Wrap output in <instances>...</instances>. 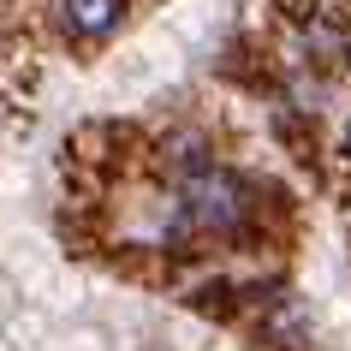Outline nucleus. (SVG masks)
I'll return each instance as SVG.
<instances>
[{"label":"nucleus","instance_id":"f03ea898","mask_svg":"<svg viewBox=\"0 0 351 351\" xmlns=\"http://www.w3.org/2000/svg\"><path fill=\"white\" fill-rule=\"evenodd\" d=\"M125 19V0H60V24L72 30V36L95 42V36H113Z\"/></svg>","mask_w":351,"mask_h":351},{"label":"nucleus","instance_id":"f257e3e1","mask_svg":"<svg viewBox=\"0 0 351 351\" xmlns=\"http://www.w3.org/2000/svg\"><path fill=\"white\" fill-rule=\"evenodd\" d=\"M244 221H250V191L226 167L197 161L179 179V226L185 232H239Z\"/></svg>","mask_w":351,"mask_h":351},{"label":"nucleus","instance_id":"7ed1b4c3","mask_svg":"<svg viewBox=\"0 0 351 351\" xmlns=\"http://www.w3.org/2000/svg\"><path fill=\"white\" fill-rule=\"evenodd\" d=\"M346 155H351V125H346Z\"/></svg>","mask_w":351,"mask_h":351}]
</instances>
